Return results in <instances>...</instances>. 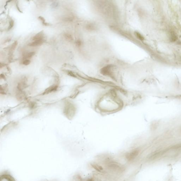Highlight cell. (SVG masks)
<instances>
[{
    "label": "cell",
    "instance_id": "6da1fadb",
    "mask_svg": "<svg viewBox=\"0 0 181 181\" xmlns=\"http://www.w3.org/2000/svg\"><path fill=\"white\" fill-rule=\"evenodd\" d=\"M139 152L140 151L138 149L132 150V151L127 153L125 155V157L129 161H133L138 156Z\"/></svg>",
    "mask_w": 181,
    "mask_h": 181
},
{
    "label": "cell",
    "instance_id": "7a4b0ae2",
    "mask_svg": "<svg viewBox=\"0 0 181 181\" xmlns=\"http://www.w3.org/2000/svg\"><path fill=\"white\" fill-rule=\"evenodd\" d=\"M45 42V40H44L34 41L31 43L29 44L28 45L31 47H36L40 46Z\"/></svg>",
    "mask_w": 181,
    "mask_h": 181
},
{
    "label": "cell",
    "instance_id": "3957f363",
    "mask_svg": "<svg viewBox=\"0 0 181 181\" xmlns=\"http://www.w3.org/2000/svg\"><path fill=\"white\" fill-rule=\"evenodd\" d=\"M44 34L43 31L39 32L34 36L33 40L34 41L44 40Z\"/></svg>",
    "mask_w": 181,
    "mask_h": 181
},
{
    "label": "cell",
    "instance_id": "277c9868",
    "mask_svg": "<svg viewBox=\"0 0 181 181\" xmlns=\"http://www.w3.org/2000/svg\"><path fill=\"white\" fill-rule=\"evenodd\" d=\"M91 166L95 170L98 171V172H101V171H103V168L100 165H99L98 164H97L96 163H92L90 164Z\"/></svg>",
    "mask_w": 181,
    "mask_h": 181
},
{
    "label": "cell",
    "instance_id": "5b68a950",
    "mask_svg": "<svg viewBox=\"0 0 181 181\" xmlns=\"http://www.w3.org/2000/svg\"><path fill=\"white\" fill-rule=\"evenodd\" d=\"M3 175L1 176V181H15L10 175Z\"/></svg>",
    "mask_w": 181,
    "mask_h": 181
},
{
    "label": "cell",
    "instance_id": "8992f818",
    "mask_svg": "<svg viewBox=\"0 0 181 181\" xmlns=\"http://www.w3.org/2000/svg\"><path fill=\"white\" fill-rule=\"evenodd\" d=\"M17 45V41H16L13 44L12 46H11L10 53H9V55H10V57H11L12 56L13 51L15 49Z\"/></svg>",
    "mask_w": 181,
    "mask_h": 181
},
{
    "label": "cell",
    "instance_id": "52a82bcc",
    "mask_svg": "<svg viewBox=\"0 0 181 181\" xmlns=\"http://www.w3.org/2000/svg\"><path fill=\"white\" fill-rule=\"evenodd\" d=\"M171 40L172 42H175L177 41L178 38L175 32H171Z\"/></svg>",
    "mask_w": 181,
    "mask_h": 181
},
{
    "label": "cell",
    "instance_id": "ba28073f",
    "mask_svg": "<svg viewBox=\"0 0 181 181\" xmlns=\"http://www.w3.org/2000/svg\"><path fill=\"white\" fill-rule=\"evenodd\" d=\"M35 53L34 52H30L28 54H27L26 55H25L24 57V59L25 60H27L28 59H30L33 56L35 55Z\"/></svg>",
    "mask_w": 181,
    "mask_h": 181
},
{
    "label": "cell",
    "instance_id": "9c48e42d",
    "mask_svg": "<svg viewBox=\"0 0 181 181\" xmlns=\"http://www.w3.org/2000/svg\"><path fill=\"white\" fill-rule=\"evenodd\" d=\"M38 18L39 20H40L41 21V22H42L43 25H45V26H48V25H49V24H48V23L45 22V20L43 17H39Z\"/></svg>",
    "mask_w": 181,
    "mask_h": 181
},
{
    "label": "cell",
    "instance_id": "30bf717a",
    "mask_svg": "<svg viewBox=\"0 0 181 181\" xmlns=\"http://www.w3.org/2000/svg\"><path fill=\"white\" fill-rule=\"evenodd\" d=\"M64 36L67 40L70 41L73 40L72 37L69 34L65 33L64 34Z\"/></svg>",
    "mask_w": 181,
    "mask_h": 181
},
{
    "label": "cell",
    "instance_id": "8fae6325",
    "mask_svg": "<svg viewBox=\"0 0 181 181\" xmlns=\"http://www.w3.org/2000/svg\"><path fill=\"white\" fill-rule=\"evenodd\" d=\"M14 25V21L13 20H10V22H9V26L8 27V30H10L12 29Z\"/></svg>",
    "mask_w": 181,
    "mask_h": 181
},
{
    "label": "cell",
    "instance_id": "7c38bea8",
    "mask_svg": "<svg viewBox=\"0 0 181 181\" xmlns=\"http://www.w3.org/2000/svg\"><path fill=\"white\" fill-rule=\"evenodd\" d=\"M31 61L30 60L27 59L25 60L23 62V64L25 66L29 65V64L31 63Z\"/></svg>",
    "mask_w": 181,
    "mask_h": 181
},
{
    "label": "cell",
    "instance_id": "4fadbf2b",
    "mask_svg": "<svg viewBox=\"0 0 181 181\" xmlns=\"http://www.w3.org/2000/svg\"><path fill=\"white\" fill-rule=\"evenodd\" d=\"M136 34L137 36V37L138 38L140 39V40H142L144 39V37L142 36H141L140 33H138V32H136Z\"/></svg>",
    "mask_w": 181,
    "mask_h": 181
},
{
    "label": "cell",
    "instance_id": "5bb4252c",
    "mask_svg": "<svg viewBox=\"0 0 181 181\" xmlns=\"http://www.w3.org/2000/svg\"><path fill=\"white\" fill-rule=\"evenodd\" d=\"M76 43H77V44L79 45L80 44V42L79 41H78Z\"/></svg>",
    "mask_w": 181,
    "mask_h": 181
}]
</instances>
